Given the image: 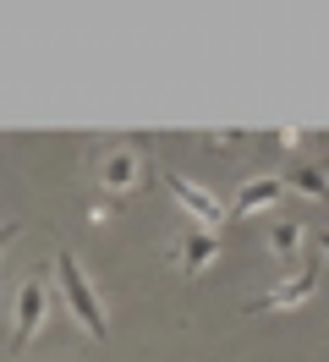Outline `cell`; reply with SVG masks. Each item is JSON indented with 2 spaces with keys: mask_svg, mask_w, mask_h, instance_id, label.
<instances>
[{
  "mask_svg": "<svg viewBox=\"0 0 329 362\" xmlns=\"http://www.w3.org/2000/svg\"><path fill=\"white\" fill-rule=\"evenodd\" d=\"M55 280H61V291H66V302H71L77 324H83L88 335H105L110 318H105V308H99V291H93V280L83 274V264H77L71 252H55Z\"/></svg>",
  "mask_w": 329,
  "mask_h": 362,
  "instance_id": "obj_1",
  "label": "cell"
},
{
  "mask_svg": "<svg viewBox=\"0 0 329 362\" xmlns=\"http://www.w3.org/2000/svg\"><path fill=\"white\" fill-rule=\"evenodd\" d=\"M44 318H50V286H44V274H33V280H22V291H17V335H11V351L33 346Z\"/></svg>",
  "mask_w": 329,
  "mask_h": 362,
  "instance_id": "obj_2",
  "label": "cell"
},
{
  "mask_svg": "<svg viewBox=\"0 0 329 362\" xmlns=\"http://www.w3.org/2000/svg\"><path fill=\"white\" fill-rule=\"evenodd\" d=\"M143 181H149V159L137 154V148H110V154L99 159V187H105L110 198H127Z\"/></svg>",
  "mask_w": 329,
  "mask_h": 362,
  "instance_id": "obj_3",
  "label": "cell"
},
{
  "mask_svg": "<svg viewBox=\"0 0 329 362\" xmlns=\"http://www.w3.org/2000/svg\"><path fill=\"white\" fill-rule=\"evenodd\" d=\"M165 258H171V269H181L187 280H192V274H203L219 258V230H203V226H197V230H187V236H175Z\"/></svg>",
  "mask_w": 329,
  "mask_h": 362,
  "instance_id": "obj_4",
  "label": "cell"
},
{
  "mask_svg": "<svg viewBox=\"0 0 329 362\" xmlns=\"http://www.w3.org/2000/svg\"><path fill=\"white\" fill-rule=\"evenodd\" d=\"M165 187H171V198L187 209V214H192L203 230H219V226H225V204H219L214 192H203L197 181H187L181 170H171V176H165Z\"/></svg>",
  "mask_w": 329,
  "mask_h": 362,
  "instance_id": "obj_5",
  "label": "cell"
},
{
  "mask_svg": "<svg viewBox=\"0 0 329 362\" xmlns=\"http://www.w3.org/2000/svg\"><path fill=\"white\" fill-rule=\"evenodd\" d=\"M285 198V176H247L241 181V192L231 198V209H225V220L236 226V220H247V214H258V209L280 204Z\"/></svg>",
  "mask_w": 329,
  "mask_h": 362,
  "instance_id": "obj_6",
  "label": "cell"
},
{
  "mask_svg": "<svg viewBox=\"0 0 329 362\" xmlns=\"http://www.w3.org/2000/svg\"><path fill=\"white\" fill-rule=\"evenodd\" d=\"M313 291H318V264H307V269H296L291 280H285V286H275L269 296H258V302H253L247 313H275V308H302V302H307Z\"/></svg>",
  "mask_w": 329,
  "mask_h": 362,
  "instance_id": "obj_7",
  "label": "cell"
},
{
  "mask_svg": "<svg viewBox=\"0 0 329 362\" xmlns=\"http://www.w3.org/2000/svg\"><path fill=\"white\" fill-rule=\"evenodd\" d=\"M285 192H302V198H318V204H329V165L296 159V165H291V176H285Z\"/></svg>",
  "mask_w": 329,
  "mask_h": 362,
  "instance_id": "obj_8",
  "label": "cell"
},
{
  "mask_svg": "<svg viewBox=\"0 0 329 362\" xmlns=\"http://www.w3.org/2000/svg\"><path fill=\"white\" fill-rule=\"evenodd\" d=\"M302 242H307V226H302V220H280V226L269 230V252H275V258H296Z\"/></svg>",
  "mask_w": 329,
  "mask_h": 362,
  "instance_id": "obj_9",
  "label": "cell"
},
{
  "mask_svg": "<svg viewBox=\"0 0 329 362\" xmlns=\"http://www.w3.org/2000/svg\"><path fill=\"white\" fill-rule=\"evenodd\" d=\"M203 143H209V148H236V143H241V132H209Z\"/></svg>",
  "mask_w": 329,
  "mask_h": 362,
  "instance_id": "obj_10",
  "label": "cell"
},
{
  "mask_svg": "<svg viewBox=\"0 0 329 362\" xmlns=\"http://www.w3.org/2000/svg\"><path fill=\"white\" fill-rule=\"evenodd\" d=\"M269 143H275V148H280V154H291V148H296V143H302V132H275V137H269Z\"/></svg>",
  "mask_w": 329,
  "mask_h": 362,
  "instance_id": "obj_11",
  "label": "cell"
},
{
  "mask_svg": "<svg viewBox=\"0 0 329 362\" xmlns=\"http://www.w3.org/2000/svg\"><path fill=\"white\" fill-rule=\"evenodd\" d=\"M11 236H17V220H6V226H0V242H11Z\"/></svg>",
  "mask_w": 329,
  "mask_h": 362,
  "instance_id": "obj_12",
  "label": "cell"
},
{
  "mask_svg": "<svg viewBox=\"0 0 329 362\" xmlns=\"http://www.w3.org/2000/svg\"><path fill=\"white\" fill-rule=\"evenodd\" d=\"M318 247H324V252H329V230H324V236H318Z\"/></svg>",
  "mask_w": 329,
  "mask_h": 362,
  "instance_id": "obj_13",
  "label": "cell"
}]
</instances>
